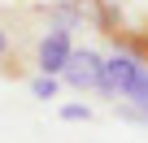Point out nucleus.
Instances as JSON below:
<instances>
[{
    "label": "nucleus",
    "mask_w": 148,
    "mask_h": 143,
    "mask_svg": "<svg viewBox=\"0 0 148 143\" xmlns=\"http://www.w3.org/2000/svg\"><path fill=\"white\" fill-rule=\"evenodd\" d=\"M61 121H92V108L87 104H65L61 108Z\"/></svg>",
    "instance_id": "obj_6"
},
{
    "label": "nucleus",
    "mask_w": 148,
    "mask_h": 143,
    "mask_svg": "<svg viewBox=\"0 0 148 143\" xmlns=\"http://www.w3.org/2000/svg\"><path fill=\"white\" fill-rule=\"evenodd\" d=\"M9 61H13V43H9V35H5V30H0V65H9ZM9 69L18 74V65H9Z\"/></svg>",
    "instance_id": "obj_7"
},
{
    "label": "nucleus",
    "mask_w": 148,
    "mask_h": 143,
    "mask_svg": "<svg viewBox=\"0 0 148 143\" xmlns=\"http://www.w3.org/2000/svg\"><path fill=\"white\" fill-rule=\"evenodd\" d=\"M100 74H105V56L92 52V48H74L61 78L74 87V91H100Z\"/></svg>",
    "instance_id": "obj_2"
},
{
    "label": "nucleus",
    "mask_w": 148,
    "mask_h": 143,
    "mask_svg": "<svg viewBox=\"0 0 148 143\" xmlns=\"http://www.w3.org/2000/svg\"><path fill=\"white\" fill-rule=\"evenodd\" d=\"M144 78V61L135 52H113L105 56V74H100V96L109 100H126L135 91V83Z\"/></svg>",
    "instance_id": "obj_1"
},
{
    "label": "nucleus",
    "mask_w": 148,
    "mask_h": 143,
    "mask_svg": "<svg viewBox=\"0 0 148 143\" xmlns=\"http://www.w3.org/2000/svg\"><path fill=\"white\" fill-rule=\"evenodd\" d=\"M57 78H61V74H39V78L31 83V91H35L39 100H52V96H57V87H61Z\"/></svg>",
    "instance_id": "obj_5"
},
{
    "label": "nucleus",
    "mask_w": 148,
    "mask_h": 143,
    "mask_svg": "<svg viewBox=\"0 0 148 143\" xmlns=\"http://www.w3.org/2000/svg\"><path fill=\"white\" fill-rule=\"evenodd\" d=\"M118 117H126V121H144V126H148V65H144V78L135 83V91L126 96V104L118 108Z\"/></svg>",
    "instance_id": "obj_4"
},
{
    "label": "nucleus",
    "mask_w": 148,
    "mask_h": 143,
    "mask_svg": "<svg viewBox=\"0 0 148 143\" xmlns=\"http://www.w3.org/2000/svg\"><path fill=\"white\" fill-rule=\"evenodd\" d=\"M74 43H70V26H52L44 39H39V52H35V65L39 74H61L65 61H70Z\"/></svg>",
    "instance_id": "obj_3"
}]
</instances>
